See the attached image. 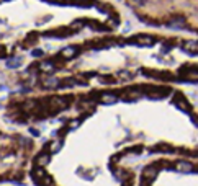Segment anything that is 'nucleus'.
<instances>
[{"label":"nucleus","mask_w":198,"mask_h":186,"mask_svg":"<svg viewBox=\"0 0 198 186\" xmlns=\"http://www.w3.org/2000/svg\"><path fill=\"white\" fill-rule=\"evenodd\" d=\"M31 54H33V56H35V57H39V56H41V54H43V51H39V49H36V51H33V52H31Z\"/></svg>","instance_id":"obj_12"},{"label":"nucleus","mask_w":198,"mask_h":186,"mask_svg":"<svg viewBox=\"0 0 198 186\" xmlns=\"http://www.w3.org/2000/svg\"><path fill=\"white\" fill-rule=\"evenodd\" d=\"M169 26L175 28V30H179V28H185V20L183 18H177V20H173V21L169 23Z\"/></svg>","instance_id":"obj_3"},{"label":"nucleus","mask_w":198,"mask_h":186,"mask_svg":"<svg viewBox=\"0 0 198 186\" xmlns=\"http://www.w3.org/2000/svg\"><path fill=\"white\" fill-rule=\"evenodd\" d=\"M173 104H175V106H180V110H183V111H187V110H188V104L185 103L183 100H180V98L173 100Z\"/></svg>","instance_id":"obj_7"},{"label":"nucleus","mask_w":198,"mask_h":186,"mask_svg":"<svg viewBox=\"0 0 198 186\" xmlns=\"http://www.w3.org/2000/svg\"><path fill=\"white\" fill-rule=\"evenodd\" d=\"M134 41L138 44H141V46H151V44L154 43V39H152L151 36H138Z\"/></svg>","instance_id":"obj_1"},{"label":"nucleus","mask_w":198,"mask_h":186,"mask_svg":"<svg viewBox=\"0 0 198 186\" xmlns=\"http://www.w3.org/2000/svg\"><path fill=\"white\" fill-rule=\"evenodd\" d=\"M20 64H21V59H18V57H15V59H8V60H7V67H10V69L18 67Z\"/></svg>","instance_id":"obj_5"},{"label":"nucleus","mask_w":198,"mask_h":186,"mask_svg":"<svg viewBox=\"0 0 198 186\" xmlns=\"http://www.w3.org/2000/svg\"><path fill=\"white\" fill-rule=\"evenodd\" d=\"M183 49L188 51V52H192V54H196V52H198V43H196V41H188V43H185V44H183Z\"/></svg>","instance_id":"obj_2"},{"label":"nucleus","mask_w":198,"mask_h":186,"mask_svg":"<svg viewBox=\"0 0 198 186\" xmlns=\"http://www.w3.org/2000/svg\"><path fill=\"white\" fill-rule=\"evenodd\" d=\"M116 101H118V98L115 95H103L102 96V103H116Z\"/></svg>","instance_id":"obj_6"},{"label":"nucleus","mask_w":198,"mask_h":186,"mask_svg":"<svg viewBox=\"0 0 198 186\" xmlns=\"http://www.w3.org/2000/svg\"><path fill=\"white\" fill-rule=\"evenodd\" d=\"M177 168H179L180 172H192V163H188V162H180V163L177 165Z\"/></svg>","instance_id":"obj_4"},{"label":"nucleus","mask_w":198,"mask_h":186,"mask_svg":"<svg viewBox=\"0 0 198 186\" xmlns=\"http://www.w3.org/2000/svg\"><path fill=\"white\" fill-rule=\"evenodd\" d=\"M59 145H61V142H54V144H52V147H51V150H52V152L59 150Z\"/></svg>","instance_id":"obj_11"},{"label":"nucleus","mask_w":198,"mask_h":186,"mask_svg":"<svg viewBox=\"0 0 198 186\" xmlns=\"http://www.w3.org/2000/svg\"><path fill=\"white\" fill-rule=\"evenodd\" d=\"M48 160H49V157H48V155H41V157L38 159V163H39V165H46Z\"/></svg>","instance_id":"obj_10"},{"label":"nucleus","mask_w":198,"mask_h":186,"mask_svg":"<svg viewBox=\"0 0 198 186\" xmlns=\"http://www.w3.org/2000/svg\"><path fill=\"white\" fill-rule=\"evenodd\" d=\"M74 54H75V47H66V49L62 51V56H64V57H72Z\"/></svg>","instance_id":"obj_8"},{"label":"nucleus","mask_w":198,"mask_h":186,"mask_svg":"<svg viewBox=\"0 0 198 186\" xmlns=\"http://www.w3.org/2000/svg\"><path fill=\"white\" fill-rule=\"evenodd\" d=\"M52 67H54V66H52L51 62H43L41 64V69H43V70H46V72H51Z\"/></svg>","instance_id":"obj_9"}]
</instances>
